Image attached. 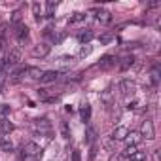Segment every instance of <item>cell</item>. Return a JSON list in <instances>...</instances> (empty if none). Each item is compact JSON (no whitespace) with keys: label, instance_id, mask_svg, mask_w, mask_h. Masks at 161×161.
<instances>
[{"label":"cell","instance_id":"cell-1","mask_svg":"<svg viewBox=\"0 0 161 161\" xmlns=\"http://www.w3.org/2000/svg\"><path fill=\"white\" fill-rule=\"evenodd\" d=\"M23 155L25 157H31V159H38L40 155H42V148L36 144V142H27L25 146H23Z\"/></svg>","mask_w":161,"mask_h":161},{"label":"cell","instance_id":"cell-2","mask_svg":"<svg viewBox=\"0 0 161 161\" xmlns=\"http://www.w3.org/2000/svg\"><path fill=\"white\" fill-rule=\"evenodd\" d=\"M118 89H119V93H121L123 97H129V95H133V93H135L136 84L133 82V80H121L119 86H118Z\"/></svg>","mask_w":161,"mask_h":161},{"label":"cell","instance_id":"cell-3","mask_svg":"<svg viewBox=\"0 0 161 161\" xmlns=\"http://www.w3.org/2000/svg\"><path fill=\"white\" fill-rule=\"evenodd\" d=\"M140 136H142V138H146V140H153V138H155V127H153V123H152L150 119H146V121L142 123Z\"/></svg>","mask_w":161,"mask_h":161},{"label":"cell","instance_id":"cell-4","mask_svg":"<svg viewBox=\"0 0 161 161\" xmlns=\"http://www.w3.org/2000/svg\"><path fill=\"white\" fill-rule=\"evenodd\" d=\"M59 78H61V72L59 70H47V72H42L40 82L42 84H55Z\"/></svg>","mask_w":161,"mask_h":161},{"label":"cell","instance_id":"cell-5","mask_svg":"<svg viewBox=\"0 0 161 161\" xmlns=\"http://www.w3.org/2000/svg\"><path fill=\"white\" fill-rule=\"evenodd\" d=\"M49 49H51V46L49 44H46V42H42V44H36L34 47H32V57H46L47 53H49Z\"/></svg>","mask_w":161,"mask_h":161},{"label":"cell","instance_id":"cell-6","mask_svg":"<svg viewBox=\"0 0 161 161\" xmlns=\"http://www.w3.org/2000/svg\"><path fill=\"white\" fill-rule=\"evenodd\" d=\"M95 19H97L101 25H110V23H112V14L106 12V10H97V12H95Z\"/></svg>","mask_w":161,"mask_h":161},{"label":"cell","instance_id":"cell-7","mask_svg":"<svg viewBox=\"0 0 161 161\" xmlns=\"http://www.w3.org/2000/svg\"><path fill=\"white\" fill-rule=\"evenodd\" d=\"M116 63H118V59H116L114 55H104V57L101 59V63H99L97 66H99V68H103V70H108V68L116 66Z\"/></svg>","mask_w":161,"mask_h":161},{"label":"cell","instance_id":"cell-8","mask_svg":"<svg viewBox=\"0 0 161 161\" xmlns=\"http://www.w3.org/2000/svg\"><path fill=\"white\" fill-rule=\"evenodd\" d=\"M15 38H17L19 42H25V40L29 38V27H27L25 23H21V25L15 27Z\"/></svg>","mask_w":161,"mask_h":161},{"label":"cell","instance_id":"cell-9","mask_svg":"<svg viewBox=\"0 0 161 161\" xmlns=\"http://www.w3.org/2000/svg\"><path fill=\"white\" fill-rule=\"evenodd\" d=\"M127 133H129V129H127V127H123V125H119V127H116V129L112 131V135H110V138L118 142V140H123V138L127 136Z\"/></svg>","mask_w":161,"mask_h":161},{"label":"cell","instance_id":"cell-10","mask_svg":"<svg viewBox=\"0 0 161 161\" xmlns=\"http://www.w3.org/2000/svg\"><path fill=\"white\" fill-rule=\"evenodd\" d=\"M123 140L127 142V146H138V142L142 140V136H140V133L131 131V133H127V136H125Z\"/></svg>","mask_w":161,"mask_h":161},{"label":"cell","instance_id":"cell-11","mask_svg":"<svg viewBox=\"0 0 161 161\" xmlns=\"http://www.w3.org/2000/svg\"><path fill=\"white\" fill-rule=\"evenodd\" d=\"M93 38H95V34H93V31H84V32H80V34H78V40H80V42H82L84 46H86V44H89V42H91Z\"/></svg>","mask_w":161,"mask_h":161},{"label":"cell","instance_id":"cell-12","mask_svg":"<svg viewBox=\"0 0 161 161\" xmlns=\"http://www.w3.org/2000/svg\"><path fill=\"white\" fill-rule=\"evenodd\" d=\"M80 116H82L84 121H89V118H91V106L87 103H82V106H80Z\"/></svg>","mask_w":161,"mask_h":161},{"label":"cell","instance_id":"cell-13","mask_svg":"<svg viewBox=\"0 0 161 161\" xmlns=\"http://www.w3.org/2000/svg\"><path fill=\"white\" fill-rule=\"evenodd\" d=\"M14 129H15V127H14L12 121H8V119H2V121H0V133H2V135H10Z\"/></svg>","mask_w":161,"mask_h":161},{"label":"cell","instance_id":"cell-14","mask_svg":"<svg viewBox=\"0 0 161 161\" xmlns=\"http://www.w3.org/2000/svg\"><path fill=\"white\" fill-rule=\"evenodd\" d=\"M112 101H114V91L112 89H104L101 93V103L103 104H112Z\"/></svg>","mask_w":161,"mask_h":161},{"label":"cell","instance_id":"cell-15","mask_svg":"<svg viewBox=\"0 0 161 161\" xmlns=\"http://www.w3.org/2000/svg\"><path fill=\"white\" fill-rule=\"evenodd\" d=\"M34 127H36V131H49L51 129V123L46 118H42V119H36L34 121Z\"/></svg>","mask_w":161,"mask_h":161},{"label":"cell","instance_id":"cell-16","mask_svg":"<svg viewBox=\"0 0 161 161\" xmlns=\"http://www.w3.org/2000/svg\"><path fill=\"white\" fill-rule=\"evenodd\" d=\"M25 76H27V78H32V80H40L42 70L36 68V66H27V74H25Z\"/></svg>","mask_w":161,"mask_h":161},{"label":"cell","instance_id":"cell-17","mask_svg":"<svg viewBox=\"0 0 161 161\" xmlns=\"http://www.w3.org/2000/svg\"><path fill=\"white\" fill-rule=\"evenodd\" d=\"M0 150H4V152H12L14 150V144L8 136H0Z\"/></svg>","mask_w":161,"mask_h":161},{"label":"cell","instance_id":"cell-18","mask_svg":"<svg viewBox=\"0 0 161 161\" xmlns=\"http://www.w3.org/2000/svg\"><path fill=\"white\" fill-rule=\"evenodd\" d=\"M91 51H93V47H91L89 44H86V46H82V47H80V51H78V57H80V59H86L87 55H91Z\"/></svg>","mask_w":161,"mask_h":161},{"label":"cell","instance_id":"cell-19","mask_svg":"<svg viewBox=\"0 0 161 161\" xmlns=\"http://www.w3.org/2000/svg\"><path fill=\"white\" fill-rule=\"evenodd\" d=\"M57 2H53V0H49V2H46V15L47 17H51L53 14H55V10H57Z\"/></svg>","mask_w":161,"mask_h":161},{"label":"cell","instance_id":"cell-20","mask_svg":"<svg viewBox=\"0 0 161 161\" xmlns=\"http://www.w3.org/2000/svg\"><path fill=\"white\" fill-rule=\"evenodd\" d=\"M84 19H86V14L76 12V14H72V15L68 17V23H80V21H84Z\"/></svg>","mask_w":161,"mask_h":161},{"label":"cell","instance_id":"cell-21","mask_svg":"<svg viewBox=\"0 0 161 161\" xmlns=\"http://www.w3.org/2000/svg\"><path fill=\"white\" fill-rule=\"evenodd\" d=\"M32 14H34L36 21H40V19L44 17V15H42V14H44V12H42V6H40L38 2H34V4H32Z\"/></svg>","mask_w":161,"mask_h":161},{"label":"cell","instance_id":"cell-22","mask_svg":"<svg viewBox=\"0 0 161 161\" xmlns=\"http://www.w3.org/2000/svg\"><path fill=\"white\" fill-rule=\"evenodd\" d=\"M112 40H114V34H101V36H99V42H101V46H108Z\"/></svg>","mask_w":161,"mask_h":161},{"label":"cell","instance_id":"cell-23","mask_svg":"<svg viewBox=\"0 0 161 161\" xmlns=\"http://www.w3.org/2000/svg\"><path fill=\"white\" fill-rule=\"evenodd\" d=\"M103 146H104L106 150L114 152V150H116V140H112V138L108 136V138H104V140H103Z\"/></svg>","mask_w":161,"mask_h":161},{"label":"cell","instance_id":"cell-24","mask_svg":"<svg viewBox=\"0 0 161 161\" xmlns=\"http://www.w3.org/2000/svg\"><path fill=\"white\" fill-rule=\"evenodd\" d=\"M129 159H131V161H146V153H144V152H140V150H136Z\"/></svg>","mask_w":161,"mask_h":161},{"label":"cell","instance_id":"cell-25","mask_svg":"<svg viewBox=\"0 0 161 161\" xmlns=\"http://www.w3.org/2000/svg\"><path fill=\"white\" fill-rule=\"evenodd\" d=\"M6 80H8V72L0 70V93H2V91H4V87H6Z\"/></svg>","mask_w":161,"mask_h":161},{"label":"cell","instance_id":"cell-26","mask_svg":"<svg viewBox=\"0 0 161 161\" xmlns=\"http://www.w3.org/2000/svg\"><path fill=\"white\" fill-rule=\"evenodd\" d=\"M133 63H135V57H125V59H123V63H121V68H123V70H127Z\"/></svg>","mask_w":161,"mask_h":161},{"label":"cell","instance_id":"cell-27","mask_svg":"<svg viewBox=\"0 0 161 161\" xmlns=\"http://www.w3.org/2000/svg\"><path fill=\"white\" fill-rule=\"evenodd\" d=\"M93 136H95V129L93 127H87V131H86V142H91Z\"/></svg>","mask_w":161,"mask_h":161},{"label":"cell","instance_id":"cell-28","mask_svg":"<svg viewBox=\"0 0 161 161\" xmlns=\"http://www.w3.org/2000/svg\"><path fill=\"white\" fill-rule=\"evenodd\" d=\"M61 133H63V136H64V138H70V131H68V125H66L64 121L61 123Z\"/></svg>","mask_w":161,"mask_h":161},{"label":"cell","instance_id":"cell-29","mask_svg":"<svg viewBox=\"0 0 161 161\" xmlns=\"http://www.w3.org/2000/svg\"><path fill=\"white\" fill-rule=\"evenodd\" d=\"M12 25H15V27H17V25H21V14H17V12H15V14L12 15Z\"/></svg>","mask_w":161,"mask_h":161},{"label":"cell","instance_id":"cell-30","mask_svg":"<svg viewBox=\"0 0 161 161\" xmlns=\"http://www.w3.org/2000/svg\"><path fill=\"white\" fill-rule=\"evenodd\" d=\"M136 150H138V146H127V150H125V157H131Z\"/></svg>","mask_w":161,"mask_h":161},{"label":"cell","instance_id":"cell-31","mask_svg":"<svg viewBox=\"0 0 161 161\" xmlns=\"http://www.w3.org/2000/svg\"><path fill=\"white\" fill-rule=\"evenodd\" d=\"M152 82H153V84H157V82H159V72H157V68H153V70H152Z\"/></svg>","mask_w":161,"mask_h":161},{"label":"cell","instance_id":"cell-32","mask_svg":"<svg viewBox=\"0 0 161 161\" xmlns=\"http://www.w3.org/2000/svg\"><path fill=\"white\" fill-rule=\"evenodd\" d=\"M110 161H125V155H121V153H114V155L110 157Z\"/></svg>","mask_w":161,"mask_h":161},{"label":"cell","instance_id":"cell-33","mask_svg":"<svg viewBox=\"0 0 161 161\" xmlns=\"http://www.w3.org/2000/svg\"><path fill=\"white\" fill-rule=\"evenodd\" d=\"M72 161H82V155H80V152H78V150H74V152H72Z\"/></svg>","mask_w":161,"mask_h":161},{"label":"cell","instance_id":"cell-34","mask_svg":"<svg viewBox=\"0 0 161 161\" xmlns=\"http://www.w3.org/2000/svg\"><path fill=\"white\" fill-rule=\"evenodd\" d=\"M157 6H159V2H150L148 4V8H157Z\"/></svg>","mask_w":161,"mask_h":161},{"label":"cell","instance_id":"cell-35","mask_svg":"<svg viewBox=\"0 0 161 161\" xmlns=\"http://www.w3.org/2000/svg\"><path fill=\"white\" fill-rule=\"evenodd\" d=\"M153 161H159V152H157V150L153 152Z\"/></svg>","mask_w":161,"mask_h":161},{"label":"cell","instance_id":"cell-36","mask_svg":"<svg viewBox=\"0 0 161 161\" xmlns=\"http://www.w3.org/2000/svg\"><path fill=\"white\" fill-rule=\"evenodd\" d=\"M0 46H2V44H0Z\"/></svg>","mask_w":161,"mask_h":161}]
</instances>
